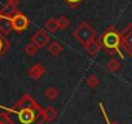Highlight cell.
Here are the masks:
<instances>
[{
  "mask_svg": "<svg viewBox=\"0 0 132 124\" xmlns=\"http://www.w3.org/2000/svg\"><path fill=\"white\" fill-rule=\"evenodd\" d=\"M2 114L11 124H44L43 109L30 94H23L13 106H0Z\"/></svg>",
  "mask_w": 132,
  "mask_h": 124,
  "instance_id": "cell-1",
  "label": "cell"
},
{
  "mask_svg": "<svg viewBox=\"0 0 132 124\" xmlns=\"http://www.w3.org/2000/svg\"><path fill=\"white\" fill-rule=\"evenodd\" d=\"M100 41L102 48L110 54H118L122 59H124V54L122 52V39H120V32L114 27L109 26L101 35H100Z\"/></svg>",
  "mask_w": 132,
  "mask_h": 124,
  "instance_id": "cell-2",
  "label": "cell"
},
{
  "mask_svg": "<svg viewBox=\"0 0 132 124\" xmlns=\"http://www.w3.org/2000/svg\"><path fill=\"white\" fill-rule=\"evenodd\" d=\"M71 35H73L83 47H84L88 41H91V40H93V39L97 38L96 30H95L88 22H86V21H82V22L73 30Z\"/></svg>",
  "mask_w": 132,
  "mask_h": 124,
  "instance_id": "cell-3",
  "label": "cell"
},
{
  "mask_svg": "<svg viewBox=\"0 0 132 124\" xmlns=\"http://www.w3.org/2000/svg\"><path fill=\"white\" fill-rule=\"evenodd\" d=\"M120 39H122V48L124 52L132 57V23H128L123 31H120Z\"/></svg>",
  "mask_w": 132,
  "mask_h": 124,
  "instance_id": "cell-4",
  "label": "cell"
},
{
  "mask_svg": "<svg viewBox=\"0 0 132 124\" xmlns=\"http://www.w3.org/2000/svg\"><path fill=\"white\" fill-rule=\"evenodd\" d=\"M12 26L16 32H22L29 27V18L21 11H17L12 16Z\"/></svg>",
  "mask_w": 132,
  "mask_h": 124,
  "instance_id": "cell-5",
  "label": "cell"
},
{
  "mask_svg": "<svg viewBox=\"0 0 132 124\" xmlns=\"http://www.w3.org/2000/svg\"><path fill=\"white\" fill-rule=\"evenodd\" d=\"M31 41L38 47V48H44L45 45H48L51 43V39L48 36V34L44 30H38L32 36H31Z\"/></svg>",
  "mask_w": 132,
  "mask_h": 124,
  "instance_id": "cell-6",
  "label": "cell"
},
{
  "mask_svg": "<svg viewBox=\"0 0 132 124\" xmlns=\"http://www.w3.org/2000/svg\"><path fill=\"white\" fill-rule=\"evenodd\" d=\"M101 48H102V45H101L100 38H96V39L88 41V43L84 45V49H86V52L88 53L89 57H96V56L100 53Z\"/></svg>",
  "mask_w": 132,
  "mask_h": 124,
  "instance_id": "cell-7",
  "label": "cell"
},
{
  "mask_svg": "<svg viewBox=\"0 0 132 124\" xmlns=\"http://www.w3.org/2000/svg\"><path fill=\"white\" fill-rule=\"evenodd\" d=\"M45 74V66L42 64H35L27 70V75L32 80H39Z\"/></svg>",
  "mask_w": 132,
  "mask_h": 124,
  "instance_id": "cell-8",
  "label": "cell"
},
{
  "mask_svg": "<svg viewBox=\"0 0 132 124\" xmlns=\"http://www.w3.org/2000/svg\"><path fill=\"white\" fill-rule=\"evenodd\" d=\"M11 31H13L12 17H11V16L0 14V32H2L3 35H7V34H9Z\"/></svg>",
  "mask_w": 132,
  "mask_h": 124,
  "instance_id": "cell-9",
  "label": "cell"
},
{
  "mask_svg": "<svg viewBox=\"0 0 132 124\" xmlns=\"http://www.w3.org/2000/svg\"><path fill=\"white\" fill-rule=\"evenodd\" d=\"M43 116H44V120L47 123H51V121H54L58 116V111L53 107V106H47L43 109Z\"/></svg>",
  "mask_w": 132,
  "mask_h": 124,
  "instance_id": "cell-10",
  "label": "cell"
},
{
  "mask_svg": "<svg viewBox=\"0 0 132 124\" xmlns=\"http://www.w3.org/2000/svg\"><path fill=\"white\" fill-rule=\"evenodd\" d=\"M63 50V45L58 41V40H52L49 44H48V52L49 54H52L53 57H57L62 53Z\"/></svg>",
  "mask_w": 132,
  "mask_h": 124,
  "instance_id": "cell-11",
  "label": "cell"
},
{
  "mask_svg": "<svg viewBox=\"0 0 132 124\" xmlns=\"http://www.w3.org/2000/svg\"><path fill=\"white\" fill-rule=\"evenodd\" d=\"M105 69H106L109 73L115 74V73H118V71L120 70V62H119L117 58H111V59H109V61L106 62Z\"/></svg>",
  "mask_w": 132,
  "mask_h": 124,
  "instance_id": "cell-12",
  "label": "cell"
},
{
  "mask_svg": "<svg viewBox=\"0 0 132 124\" xmlns=\"http://www.w3.org/2000/svg\"><path fill=\"white\" fill-rule=\"evenodd\" d=\"M9 48H11V43H9V40L0 32V58H2L8 50H9Z\"/></svg>",
  "mask_w": 132,
  "mask_h": 124,
  "instance_id": "cell-13",
  "label": "cell"
},
{
  "mask_svg": "<svg viewBox=\"0 0 132 124\" xmlns=\"http://www.w3.org/2000/svg\"><path fill=\"white\" fill-rule=\"evenodd\" d=\"M44 29H45L47 31H49L51 34L57 32V30H60V29H58V22H57V20H56V18H49V20H47V21H45V25H44Z\"/></svg>",
  "mask_w": 132,
  "mask_h": 124,
  "instance_id": "cell-14",
  "label": "cell"
},
{
  "mask_svg": "<svg viewBox=\"0 0 132 124\" xmlns=\"http://www.w3.org/2000/svg\"><path fill=\"white\" fill-rule=\"evenodd\" d=\"M44 96H45L48 100L54 101V100H57V98H58V96H60V91H58L54 85H51V87H48V88L45 89Z\"/></svg>",
  "mask_w": 132,
  "mask_h": 124,
  "instance_id": "cell-15",
  "label": "cell"
},
{
  "mask_svg": "<svg viewBox=\"0 0 132 124\" xmlns=\"http://www.w3.org/2000/svg\"><path fill=\"white\" fill-rule=\"evenodd\" d=\"M86 84H87L88 88H91V89H96V88L100 85V79H98V76H97L96 74H91V75L87 78Z\"/></svg>",
  "mask_w": 132,
  "mask_h": 124,
  "instance_id": "cell-16",
  "label": "cell"
},
{
  "mask_svg": "<svg viewBox=\"0 0 132 124\" xmlns=\"http://www.w3.org/2000/svg\"><path fill=\"white\" fill-rule=\"evenodd\" d=\"M25 53L29 56V57H34V56H36V53H38V50H39V48L32 43V41H30V43H27L26 45H25Z\"/></svg>",
  "mask_w": 132,
  "mask_h": 124,
  "instance_id": "cell-17",
  "label": "cell"
},
{
  "mask_svg": "<svg viewBox=\"0 0 132 124\" xmlns=\"http://www.w3.org/2000/svg\"><path fill=\"white\" fill-rule=\"evenodd\" d=\"M57 22H58V29L60 30H66V29L70 26V20L66 17V16H61L57 20Z\"/></svg>",
  "mask_w": 132,
  "mask_h": 124,
  "instance_id": "cell-18",
  "label": "cell"
},
{
  "mask_svg": "<svg viewBox=\"0 0 132 124\" xmlns=\"http://www.w3.org/2000/svg\"><path fill=\"white\" fill-rule=\"evenodd\" d=\"M98 107H100V111H101V114H102V118H104V120H105V123H106V124H118V123H115V121H111V120L109 119V116H108V112H106V110H105V107H104L102 102H98Z\"/></svg>",
  "mask_w": 132,
  "mask_h": 124,
  "instance_id": "cell-19",
  "label": "cell"
},
{
  "mask_svg": "<svg viewBox=\"0 0 132 124\" xmlns=\"http://www.w3.org/2000/svg\"><path fill=\"white\" fill-rule=\"evenodd\" d=\"M84 2V0H63V3L66 4V5H69L70 8H79L80 7V4Z\"/></svg>",
  "mask_w": 132,
  "mask_h": 124,
  "instance_id": "cell-20",
  "label": "cell"
},
{
  "mask_svg": "<svg viewBox=\"0 0 132 124\" xmlns=\"http://www.w3.org/2000/svg\"><path fill=\"white\" fill-rule=\"evenodd\" d=\"M7 4L12 5L13 8H17V7H18V4H20V0H8Z\"/></svg>",
  "mask_w": 132,
  "mask_h": 124,
  "instance_id": "cell-21",
  "label": "cell"
},
{
  "mask_svg": "<svg viewBox=\"0 0 132 124\" xmlns=\"http://www.w3.org/2000/svg\"><path fill=\"white\" fill-rule=\"evenodd\" d=\"M0 124H2V123H0Z\"/></svg>",
  "mask_w": 132,
  "mask_h": 124,
  "instance_id": "cell-22",
  "label": "cell"
}]
</instances>
